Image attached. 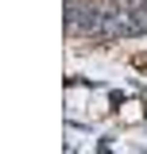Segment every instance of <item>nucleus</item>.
Segmentation results:
<instances>
[{
    "mask_svg": "<svg viewBox=\"0 0 147 154\" xmlns=\"http://www.w3.org/2000/svg\"><path fill=\"white\" fill-rule=\"evenodd\" d=\"M97 23H101V8L70 0L66 4V31L70 35H97Z\"/></svg>",
    "mask_w": 147,
    "mask_h": 154,
    "instance_id": "1",
    "label": "nucleus"
}]
</instances>
